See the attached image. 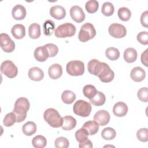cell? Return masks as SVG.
<instances>
[{"mask_svg":"<svg viewBox=\"0 0 148 148\" xmlns=\"http://www.w3.org/2000/svg\"><path fill=\"white\" fill-rule=\"evenodd\" d=\"M1 72L9 78H14L17 75L18 69L12 61L6 60L1 64Z\"/></svg>","mask_w":148,"mask_h":148,"instance_id":"cell-8","label":"cell"},{"mask_svg":"<svg viewBox=\"0 0 148 148\" xmlns=\"http://www.w3.org/2000/svg\"><path fill=\"white\" fill-rule=\"evenodd\" d=\"M32 144L35 148H43L46 146L47 140L45 136L39 135L33 138Z\"/></svg>","mask_w":148,"mask_h":148,"instance_id":"cell-28","label":"cell"},{"mask_svg":"<svg viewBox=\"0 0 148 148\" xmlns=\"http://www.w3.org/2000/svg\"><path fill=\"white\" fill-rule=\"evenodd\" d=\"M118 16L120 20L123 21H127L130 20L131 16V13L130 9L125 7H121L119 9L117 12Z\"/></svg>","mask_w":148,"mask_h":148,"instance_id":"cell-31","label":"cell"},{"mask_svg":"<svg viewBox=\"0 0 148 148\" xmlns=\"http://www.w3.org/2000/svg\"><path fill=\"white\" fill-rule=\"evenodd\" d=\"M49 77L52 79H57L60 77L62 74V68L61 65L58 64L51 65L48 69Z\"/></svg>","mask_w":148,"mask_h":148,"instance_id":"cell-18","label":"cell"},{"mask_svg":"<svg viewBox=\"0 0 148 148\" xmlns=\"http://www.w3.org/2000/svg\"><path fill=\"white\" fill-rule=\"evenodd\" d=\"M88 134L87 131L83 128H80L75 132V138L76 140L79 143H83L88 139Z\"/></svg>","mask_w":148,"mask_h":148,"instance_id":"cell-35","label":"cell"},{"mask_svg":"<svg viewBox=\"0 0 148 148\" xmlns=\"http://www.w3.org/2000/svg\"><path fill=\"white\" fill-rule=\"evenodd\" d=\"M87 69L90 73L98 76L102 82L109 83L114 79V72L109 66L97 59H92L88 62Z\"/></svg>","mask_w":148,"mask_h":148,"instance_id":"cell-1","label":"cell"},{"mask_svg":"<svg viewBox=\"0 0 148 148\" xmlns=\"http://www.w3.org/2000/svg\"><path fill=\"white\" fill-rule=\"evenodd\" d=\"M138 99L142 102H147L148 101V90L147 87H142L140 88L137 94Z\"/></svg>","mask_w":148,"mask_h":148,"instance_id":"cell-40","label":"cell"},{"mask_svg":"<svg viewBox=\"0 0 148 148\" xmlns=\"http://www.w3.org/2000/svg\"><path fill=\"white\" fill-rule=\"evenodd\" d=\"M109 34L115 38H122L127 34V30L125 27L120 24L113 23L108 28Z\"/></svg>","mask_w":148,"mask_h":148,"instance_id":"cell-10","label":"cell"},{"mask_svg":"<svg viewBox=\"0 0 148 148\" xmlns=\"http://www.w3.org/2000/svg\"><path fill=\"white\" fill-rule=\"evenodd\" d=\"M116 135V131L111 127H106L101 132V136L105 140H112Z\"/></svg>","mask_w":148,"mask_h":148,"instance_id":"cell-32","label":"cell"},{"mask_svg":"<svg viewBox=\"0 0 148 148\" xmlns=\"http://www.w3.org/2000/svg\"><path fill=\"white\" fill-rule=\"evenodd\" d=\"M96 35V30L94 25L89 23H86L82 25L79 32L78 38L80 42H86L94 38Z\"/></svg>","mask_w":148,"mask_h":148,"instance_id":"cell-5","label":"cell"},{"mask_svg":"<svg viewBox=\"0 0 148 148\" xmlns=\"http://www.w3.org/2000/svg\"><path fill=\"white\" fill-rule=\"evenodd\" d=\"M140 23L141 24L146 27H148V11L146 10L142 14H141L140 16Z\"/></svg>","mask_w":148,"mask_h":148,"instance_id":"cell-43","label":"cell"},{"mask_svg":"<svg viewBox=\"0 0 148 148\" xmlns=\"http://www.w3.org/2000/svg\"><path fill=\"white\" fill-rule=\"evenodd\" d=\"M70 16L73 20L76 23H80L85 19V14L80 6L77 5L73 6L70 9Z\"/></svg>","mask_w":148,"mask_h":148,"instance_id":"cell-12","label":"cell"},{"mask_svg":"<svg viewBox=\"0 0 148 148\" xmlns=\"http://www.w3.org/2000/svg\"><path fill=\"white\" fill-rule=\"evenodd\" d=\"M45 120L52 127L59 128L62 126L63 120L57 110L54 108L46 109L43 114Z\"/></svg>","mask_w":148,"mask_h":148,"instance_id":"cell-3","label":"cell"},{"mask_svg":"<svg viewBox=\"0 0 148 148\" xmlns=\"http://www.w3.org/2000/svg\"><path fill=\"white\" fill-rule=\"evenodd\" d=\"M138 54L136 50L132 47L127 48L124 51V59L128 63H132L136 61Z\"/></svg>","mask_w":148,"mask_h":148,"instance_id":"cell-22","label":"cell"},{"mask_svg":"<svg viewBox=\"0 0 148 148\" xmlns=\"http://www.w3.org/2000/svg\"><path fill=\"white\" fill-rule=\"evenodd\" d=\"M82 128H84L88 135H93L97 133L99 130V124L95 121H88L84 123Z\"/></svg>","mask_w":148,"mask_h":148,"instance_id":"cell-23","label":"cell"},{"mask_svg":"<svg viewBox=\"0 0 148 148\" xmlns=\"http://www.w3.org/2000/svg\"><path fill=\"white\" fill-rule=\"evenodd\" d=\"M29 106V102L25 97L18 98L16 101L13 112L16 115L17 123L22 122L25 119Z\"/></svg>","mask_w":148,"mask_h":148,"instance_id":"cell-2","label":"cell"},{"mask_svg":"<svg viewBox=\"0 0 148 148\" xmlns=\"http://www.w3.org/2000/svg\"><path fill=\"white\" fill-rule=\"evenodd\" d=\"M28 77L30 79L34 81H40L43 79V71L39 68L34 66L31 68L28 71Z\"/></svg>","mask_w":148,"mask_h":148,"instance_id":"cell-19","label":"cell"},{"mask_svg":"<svg viewBox=\"0 0 148 148\" xmlns=\"http://www.w3.org/2000/svg\"><path fill=\"white\" fill-rule=\"evenodd\" d=\"M55 28V24L51 20H46L43 24V33L46 36L52 35Z\"/></svg>","mask_w":148,"mask_h":148,"instance_id":"cell-29","label":"cell"},{"mask_svg":"<svg viewBox=\"0 0 148 148\" xmlns=\"http://www.w3.org/2000/svg\"><path fill=\"white\" fill-rule=\"evenodd\" d=\"M136 39L141 44L147 45L148 44V32L147 31H142L139 32L137 35Z\"/></svg>","mask_w":148,"mask_h":148,"instance_id":"cell-42","label":"cell"},{"mask_svg":"<svg viewBox=\"0 0 148 148\" xmlns=\"http://www.w3.org/2000/svg\"><path fill=\"white\" fill-rule=\"evenodd\" d=\"M62 128L65 131H69L73 129L76 125V119L71 116H65L62 117Z\"/></svg>","mask_w":148,"mask_h":148,"instance_id":"cell-21","label":"cell"},{"mask_svg":"<svg viewBox=\"0 0 148 148\" xmlns=\"http://www.w3.org/2000/svg\"><path fill=\"white\" fill-rule=\"evenodd\" d=\"M26 14V9L25 7L21 5H16L12 10V17L17 20H23L25 17Z\"/></svg>","mask_w":148,"mask_h":148,"instance_id":"cell-15","label":"cell"},{"mask_svg":"<svg viewBox=\"0 0 148 148\" xmlns=\"http://www.w3.org/2000/svg\"><path fill=\"white\" fill-rule=\"evenodd\" d=\"M29 36L32 39H38L40 36V26L37 23L31 24L28 28Z\"/></svg>","mask_w":148,"mask_h":148,"instance_id":"cell-26","label":"cell"},{"mask_svg":"<svg viewBox=\"0 0 148 148\" xmlns=\"http://www.w3.org/2000/svg\"><path fill=\"white\" fill-rule=\"evenodd\" d=\"M0 45L1 49L6 53H11L15 49V43L6 33L0 35Z\"/></svg>","mask_w":148,"mask_h":148,"instance_id":"cell-9","label":"cell"},{"mask_svg":"<svg viewBox=\"0 0 148 148\" xmlns=\"http://www.w3.org/2000/svg\"><path fill=\"white\" fill-rule=\"evenodd\" d=\"M130 76L132 80L136 82H140L143 80L146 76V72L143 69L139 66L132 68L130 73Z\"/></svg>","mask_w":148,"mask_h":148,"instance_id":"cell-13","label":"cell"},{"mask_svg":"<svg viewBox=\"0 0 148 148\" xmlns=\"http://www.w3.org/2000/svg\"><path fill=\"white\" fill-rule=\"evenodd\" d=\"M12 35L17 39H23L25 35V27L21 24H15L11 29Z\"/></svg>","mask_w":148,"mask_h":148,"instance_id":"cell-20","label":"cell"},{"mask_svg":"<svg viewBox=\"0 0 148 148\" xmlns=\"http://www.w3.org/2000/svg\"><path fill=\"white\" fill-rule=\"evenodd\" d=\"M79 146L80 148H83V147H90V148H91V147H92L93 146H92V143L91 141L90 140H89V139H87L85 142H84L83 143H79Z\"/></svg>","mask_w":148,"mask_h":148,"instance_id":"cell-45","label":"cell"},{"mask_svg":"<svg viewBox=\"0 0 148 148\" xmlns=\"http://www.w3.org/2000/svg\"><path fill=\"white\" fill-rule=\"evenodd\" d=\"M97 92V90L96 88L91 84L86 85L83 88V92L84 95L89 99L94 97Z\"/></svg>","mask_w":148,"mask_h":148,"instance_id":"cell-33","label":"cell"},{"mask_svg":"<svg viewBox=\"0 0 148 148\" xmlns=\"http://www.w3.org/2000/svg\"><path fill=\"white\" fill-rule=\"evenodd\" d=\"M136 136L138 140L143 142H146L148 140V130L146 128L139 129L136 132Z\"/></svg>","mask_w":148,"mask_h":148,"instance_id":"cell-39","label":"cell"},{"mask_svg":"<svg viewBox=\"0 0 148 148\" xmlns=\"http://www.w3.org/2000/svg\"><path fill=\"white\" fill-rule=\"evenodd\" d=\"M22 131L25 135L31 136L36 132V125L33 121H28L23 125Z\"/></svg>","mask_w":148,"mask_h":148,"instance_id":"cell-24","label":"cell"},{"mask_svg":"<svg viewBox=\"0 0 148 148\" xmlns=\"http://www.w3.org/2000/svg\"><path fill=\"white\" fill-rule=\"evenodd\" d=\"M66 71L71 76H81L84 72V64L79 60L69 61L66 65Z\"/></svg>","mask_w":148,"mask_h":148,"instance_id":"cell-7","label":"cell"},{"mask_svg":"<svg viewBox=\"0 0 148 148\" xmlns=\"http://www.w3.org/2000/svg\"><path fill=\"white\" fill-rule=\"evenodd\" d=\"M113 112L117 117H123L128 112V106L123 102H118L114 104L113 108Z\"/></svg>","mask_w":148,"mask_h":148,"instance_id":"cell-17","label":"cell"},{"mask_svg":"<svg viewBox=\"0 0 148 148\" xmlns=\"http://www.w3.org/2000/svg\"><path fill=\"white\" fill-rule=\"evenodd\" d=\"M50 14L57 20H61L65 17L66 11L64 7L60 5H55L50 8Z\"/></svg>","mask_w":148,"mask_h":148,"instance_id":"cell-14","label":"cell"},{"mask_svg":"<svg viewBox=\"0 0 148 148\" xmlns=\"http://www.w3.org/2000/svg\"><path fill=\"white\" fill-rule=\"evenodd\" d=\"M45 46L47 50L49 57H53L57 54L58 52V48L56 45L53 43H47L45 45Z\"/></svg>","mask_w":148,"mask_h":148,"instance_id":"cell-41","label":"cell"},{"mask_svg":"<svg viewBox=\"0 0 148 148\" xmlns=\"http://www.w3.org/2000/svg\"><path fill=\"white\" fill-rule=\"evenodd\" d=\"M147 51L148 49H146L144 52L141 54V62L146 66H147Z\"/></svg>","mask_w":148,"mask_h":148,"instance_id":"cell-44","label":"cell"},{"mask_svg":"<svg viewBox=\"0 0 148 148\" xmlns=\"http://www.w3.org/2000/svg\"><path fill=\"white\" fill-rule=\"evenodd\" d=\"M99 3L95 0L88 1L85 5V8L87 12L89 13H94L98 10Z\"/></svg>","mask_w":148,"mask_h":148,"instance_id":"cell-36","label":"cell"},{"mask_svg":"<svg viewBox=\"0 0 148 148\" xmlns=\"http://www.w3.org/2000/svg\"><path fill=\"white\" fill-rule=\"evenodd\" d=\"M110 116L109 112L105 110H100L95 113L94 116V120L99 125H106L110 121Z\"/></svg>","mask_w":148,"mask_h":148,"instance_id":"cell-11","label":"cell"},{"mask_svg":"<svg viewBox=\"0 0 148 148\" xmlns=\"http://www.w3.org/2000/svg\"><path fill=\"white\" fill-rule=\"evenodd\" d=\"M106 101V97L103 93L101 91L97 92L94 97L90 99V102L91 104L95 106H102Z\"/></svg>","mask_w":148,"mask_h":148,"instance_id":"cell-25","label":"cell"},{"mask_svg":"<svg viewBox=\"0 0 148 148\" xmlns=\"http://www.w3.org/2000/svg\"><path fill=\"white\" fill-rule=\"evenodd\" d=\"M76 99L75 94L70 90H65L61 94V99L66 104H71Z\"/></svg>","mask_w":148,"mask_h":148,"instance_id":"cell-27","label":"cell"},{"mask_svg":"<svg viewBox=\"0 0 148 148\" xmlns=\"http://www.w3.org/2000/svg\"><path fill=\"white\" fill-rule=\"evenodd\" d=\"M16 122V117L12 112L6 114L3 119V124L6 127H10Z\"/></svg>","mask_w":148,"mask_h":148,"instance_id":"cell-37","label":"cell"},{"mask_svg":"<svg viewBox=\"0 0 148 148\" xmlns=\"http://www.w3.org/2000/svg\"><path fill=\"white\" fill-rule=\"evenodd\" d=\"M75 26L70 23H66L57 27L55 29L54 35L57 38H65L73 36L76 33Z\"/></svg>","mask_w":148,"mask_h":148,"instance_id":"cell-4","label":"cell"},{"mask_svg":"<svg viewBox=\"0 0 148 148\" xmlns=\"http://www.w3.org/2000/svg\"><path fill=\"white\" fill-rule=\"evenodd\" d=\"M105 55L106 57L112 61L117 60L120 57V52L117 48L111 47H109L105 51Z\"/></svg>","mask_w":148,"mask_h":148,"instance_id":"cell-30","label":"cell"},{"mask_svg":"<svg viewBox=\"0 0 148 148\" xmlns=\"http://www.w3.org/2000/svg\"><path fill=\"white\" fill-rule=\"evenodd\" d=\"M54 145L57 148H67L69 145V143L66 138L61 136L56 139Z\"/></svg>","mask_w":148,"mask_h":148,"instance_id":"cell-38","label":"cell"},{"mask_svg":"<svg viewBox=\"0 0 148 148\" xmlns=\"http://www.w3.org/2000/svg\"><path fill=\"white\" fill-rule=\"evenodd\" d=\"M34 54L35 58L39 62H44L49 57L47 50L45 45L36 48Z\"/></svg>","mask_w":148,"mask_h":148,"instance_id":"cell-16","label":"cell"},{"mask_svg":"<svg viewBox=\"0 0 148 148\" xmlns=\"http://www.w3.org/2000/svg\"><path fill=\"white\" fill-rule=\"evenodd\" d=\"M114 11L113 5L109 2H105L103 3L101 8L102 13L106 16H112Z\"/></svg>","mask_w":148,"mask_h":148,"instance_id":"cell-34","label":"cell"},{"mask_svg":"<svg viewBox=\"0 0 148 148\" xmlns=\"http://www.w3.org/2000/svg\"><path fill=\"white\" fill-rule=\"evenodd\" d=\"M73 112L77 116L86 117L90 115L91 112L90 103L84 100L77 101L73 106Z\"/></svg>","mask_w":148,"mask_h":148,"instance_id":"cell-6","label":"cell"}]
</instances>
